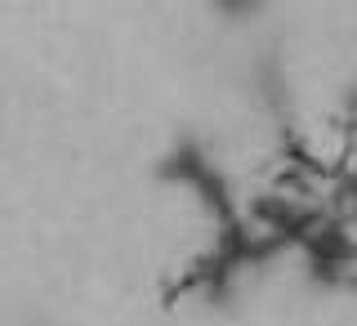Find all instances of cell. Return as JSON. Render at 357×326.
<instances>
[{
    "label": "cell",
    "mask_w": 357,
    "mask_h": 326,
    "mask_svg": "<svg viewBox=\"0 0 357 326\" xmlns=\"http://www.w3.org/2000/svg\"><path fill=\"white\" fill-rule=\"evenodd\" d=\"M245 85H250L264 103H277V98L286 94V67H282V59H277V54H255V59L245 63Z\"/></svg>",
    "instance_id": "obj_3"
},
{
    "label": "cell",
    "mask_w": 357,
    "mask_h": 326,
    "mask_svg": "<svg viewBox=\"0 0 357 326\" xmlns=\"http://www.w3.org/2000/svg\"><path fill=\"white\" fill-rule=\"evenodd\" d=\"M156 179L174 193H183L188 201H201L206 210H228L232 201V179L223 170L219 152L210 148V139L201 134H174L165 143V152L156 156Z\"/></svg>",
    "instance_id": "obj_1"
},
{
    "label": "cell",
    "mask_w": 357,
    "mask_h": 326,
    "mask_svg": "<svg viewBox=\"0 0 357 326\" xmlns=\"http://www.w3.org/2000/svg\"><path fill=\"white\" fill-rule=\"evenodd\" d=\"M277 0H201V9H206L210 18L219 22V27H259V22L273 14Z\"/></svg>",
    "instance_id": "obj_2"
}]
</instances>
